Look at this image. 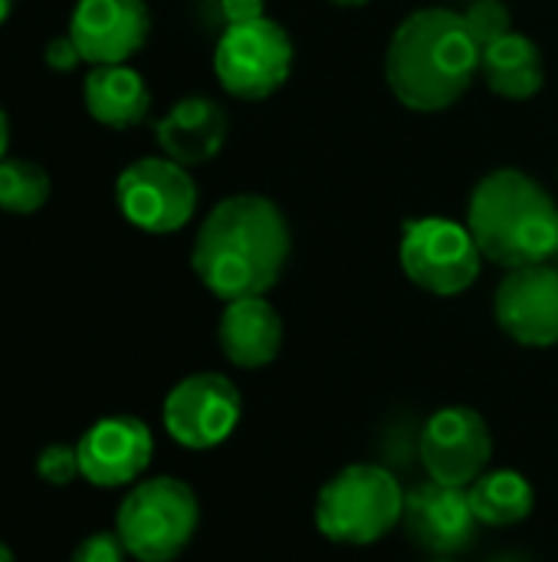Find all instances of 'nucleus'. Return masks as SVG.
Here are the masks:
<instances>
[{
	"label": "nucleus",
	"instance_id": "1",
	"mask_svg": "<svg viewBox=\"0 0 558 562\" xmlns=\"http://www.w3.org/2000/svg\"><path fill=\"white\" fill-rule=\"evenodd\" d=\"M293 234L276 201L263 194L224 198L201 224L191 267L197 280L224 303L266 296L289 260Z\"/></svg>",
	"mask_w": 558,
	"mask_h": 562
},
{
	"label": "nucleus",
	"instance_id": "2",
	"mask_svg": "<svg viewBox=\"0 0 558 562\" xmlns=\"http://www.w3.org/2000/svg\"><path fill=\"white\" fill-rule=\"evenodd\" d=\"M480 43L464 13L447 7L414 10L398 23L385 53L391 95L411 112H444L464 99L480 72Z\"/></svg>",
	"mask_w": 558,
	"mask_h": 562
},
{
	"label": "nucleus",
	"instance_id": "3",
	"mask_svg": "<svg viewBox=\"0 0 558 562\" xmlns=\"http://www.w3.org/2000/svg\"><path fill=\"white\" fill-rule=\"evenodd\" d=\"M558 207L553 194L520 168H497L477 181L467 204V227L483 260L520 270L556 254Z\"/></svg>",
	"mask_w": 558,
	"mask_h": 562
},
{
	"label": "nucleus",
	"instance_id": "4",
	"mask_svg": "<svg viewBox=\"0 0 558 562\" xmlns=\"http://www.w3.org/2000/svg\"><path fill=\"white\" fill-rule=\"evenodd\" d=\"M401 520L405 491L382 464H349L316 497V527L339 547H372Z\"/></svg>",
	"mask_w": 558,
	"mask_h": 562
},
{
	"label": "nucleus",
	"instance_id": "5",
	"mask_svg": "<svg viewBox=\"0 0 558 562\" xmlns=\"http://www.w3.org/2000/svg\"><path fill=\"white\" fill-rule=\"evenodd\" d=\"M197 524L201 504L178 477H151L135 484L115 514V533L128 557L138 562L178 560L191 547Z\"/></svg>",
	"mask_w": 558,
	"mask_h": 562
},
{
	"label": "nucleus",
	"instance_id": "6",
	"mask_svg": "<svg viewBox=\"0 0 558 562\" xmlns=\"http://www.w3.org/2000/svg\"><path fill=\"white\" fill-rule=\"evenodd\" d=\"M296 46L283 23L260 16L250 23H227L214 49V72L224 92L243 102L270 99L293 72Z\"/></svg>",
	"mask_w": 558,
	"mask_h": 562
},
{
	"label": "nucleus",
	"instance_id": "7",
	"mask_svg": "<svg viewBox=\"0 0 558 562\" xmlns=\"http://www.w3.org/2000/svg\"><path fill=\"white\" fill-rule=\"evenodd\" d=\"M401 270L434 296H460L480 277L483 254L467 224L447 217H411L401 224Z\"/></svg>",
	"mask_w": 558,
	"mask_h": 562
},
{
	"label": "nucleus",
	"instance_id": "8",
	"mask_svg": "<svg viewBox=\"0 0 558 562\" xmlns=\"http://www.w3.org/2000/svg\"><path fill=\"white\" fill-rule=\"evenodd\" d=\"M115 204L132 227L145 234H174L197 211V184L184 165L145 155L122 168Z\"/></svg>",
	"mask_w": 558,
	"mask_h": 562
},
{
	"label": "nucleus",
	"instance_id": "9",
	"mask_svg": "<svg viewBox=\"0 0 558 562\" xmlns=\"http://www.w3.org/2000/svg\"><path fill=\"white\" fill-rule=\"evenodd\" d=\"M243 415L240 389L220 372H197L181 379L161 408L164 431L187 451H210L224 445Z\"/></svg>",
	"mask_w": 558,
	"mask_h": 562
},
{
	"label": "nucleus",
	"instance_id": "10",
	"mask_svg": "<svg viewBox=\"0 0 558 562\" xmlns=\"http://www.w3.org/2000/svg\"><path fill=\"white\" fill-rule=\"evenodd\" d=\"M493 458V435L487 418L467 405L437 408L421 431V464L431 481L470 487Z\"/></svg>",
	"mask_w": 558,
	"mask_h": 562
},
{
	"label": "nucleus",
	"instance_id": "11",
	"mask_svg": "<svg viewBox=\"0 0 558 562\" xmlns=\"http://www.w3.org/2000/svg\"><path fill=\"white\" fill-rule=\"evenodd\" d=\"M497 326L520 346H558V270L533 263L510 270L493 296Z\"/></svg>",
	"mask_w": 558,
	"mask_h": 562
},
{
	"label": "nucleus",
	"instance_id": "12",
	"mask_svg": "<svg viewBox=\"0 0 558 562\" xmlns=\"http://www.w3.org/2000/svg\"><path fill=\"white\" fill-rule=\"evenodd\" d=\"M151 33V13L145 0H76L69 16V36L89 66L128 63Z\"/></svg>",
	"mask_w": 558,
	"mask_h": 562
},
{
	"label": "nucleus",
	"instance_id": "13",
	"mask_svg": "<svg viewBox=\"0 0 558 562\" xmlns=\"http://www.w3.org/2000/svg\"><path fill=\"white\" fill-rule=\"evenodd\" d=\"M79 471L95 487H125L135 484L155 454V438L141 418L109 415L95 422L76 445Z\"/></svg>",
	"mask_w": 558,
	"mask_h": 562
},
{
	"label": "nucleus",
	"instance_id": "14",
	"mask_svg": "<svg viewBox=\"0 0 558 562\" xmlns=\"http://www.w3.org/2000/svg\"><path fill=\"white\" fill-rule=\"evenodd\" d=\"M477 524L480 520L470 507L467 487L428 481L405 494V527L411 540L428 553L454 557L467 550Z\"/></svg>",
	"mask_w": 558,
	"mask_h": 562
},
{
	"label": "nucleus",
	"instance_id": "15",
	"mask_svg": "<svg viewBox=\"0 0 558 562\" xmlns=\"http://www.w3.org/2000/svg\"><path fill=\"white\" fill-rule=\"evenodd\" d=\"M227 112L207 99V95H187L168 109V115L155 125V138L164 151V158L194 168L207 165L220 155L227 142Z\"/></svg>",
	"mask_w": 558,
	"mask_h": 562
},
{
	"label": "nucleus",
	"instance_id": "16",
	"mask_svg": "<svg viewBox=\"0 0 558 562\" xmlns=\"http://www.w3.org/2000/svg\"><path fill=\"white\" fill-rule=\"evenodd\" d=\"M217 342L237 369H263L283 349V319L266 296H243L224 306Z\"/></svg>",
	"mask_w": 558,
	"mask_h": 562
},
{
	"label": "nucleus",
	"instance_id": "17",
	"mask_svg": "<svg viewBox=\"0 0 558 562\" xmlns=\"http://www.w3.org/2000/svg\"><path fill=\"white\" fill-rule=\"evenodd\" d=\"M82 105L105 128H132L145 122L151 109V89L128 63L92 66L82 82Z\"/></svg>",
	"mask_w": 558,
	"mask_h": 562
},
{
	"label": "nucleus",
	"instance_id": "18",
	"mask_svg": "<svg viewBox=\"0 0 558 562\" xmlns=\"http://www.w3.org/2000/svg\"><path fill=\"white\" fill-rule=\"evenodd\" d=\"M480 76L490 86V92H497L503 99H513V102L533 99L546 82L543 53L526 33L513 30L503 40H497V43H490L483 49Z\"/></svg>",
	"mask_w": 558,
	"mask_h": 562
},
{
	"label": "nucleus",
	"instance_id": "19",
	"mask_svg": "<svg viewBox=\"0 0 558 562\" xmlns=\"http://www.w3.org/2000/svg\"><path fill=\"white\" fill-rule=\"evenodd\" d=\"M470 507L477 514L480 524L487 527H513L523 524L533 507H536V491L529 484V477H523L520 471H483L470 487H467Z\"/></svg>",
	"mask_w": 558,
	"mask_h": 562
},
{
	"label": "nucleus",
	"instance_id": "20",
	"mask_svg": "<svg viewBox=\"0 0 558 562\" xmlns=\"http://www.w3.org/2000/svg\"><path fill=\"white\" fill-rule=\"evenodd\" d=\"M49 175L43 165L30 158H3L0 161V211L30 217L49 201Z\"/></svg>",
	"mask_w": 558,
	"mask_h": 562
},
{
	"label": "nucleus",
	"instance_id": "21",
	"mask_svg": "<svg viewBox=\"0 0 558 562\" xmlns=\"http://www.w3.org/2000/svg\"><path fill=\"white\" fill-rule=\"evenodd\" d=\"M464 20H467L474 40L480 43V49H487L490 43L513 33V13L503 0H470L464 10Z\"/></svg>",
	"mask_w": 558,
	"mask_h": 562
},
{
	"label": "nucleus",
	"instance_id": "22",
	"mask_svg": "<svg viewBox=\"0 0 558 562\" xmlns=\"http://www.w3.org/2000/svg\"><path fill=\"white\" fill-rule=\"evenodd\" d=\"M36 474L46 484H53V487L72 484L76 477H82V471H79V451L69 448V445H49V448H43L39 458H36Z\"/></svg>",
	"mask_w": 558,
	"mask_h": 562
},
{
	"label": "nucleus",
	"instance_id": "23",
	"mask_svg": "<svg viewBox=\"0 0 558 562\" xmlns=\"http://www.w3.org/2000/svg\"><path fill=\"white\" fill-rule=\"evenodd\" d=\"M72 562H128V550L118 533H92L76 547Z\"/></svg>",
	"mask_w": 558,
	"mask_h": 562
},
{
	"label": "nucleus",
	"instance_id": "24",
	"mask_svg": "<svg viewBox=\"0 0 558 562\" xmlns=\"http://www.w3.org/2000/svg\"><path fill=\"white\" fill-rule=\"evenodd\" d=\"M43 59H46V66L56 69V72H72V69L82 63V56H79V49H76V43H72L69 33H66V36H53V40L46 43V49H43Z\"/></svg>",
	"mask_w": 558,
	"mask_h": 562
},
{
	"label": "nucleus",
	"instance_id": "25",
	"mask_svg": "<svg viewBox=\"0 0 558 562\" xmlns=\"http://www.w3.org/2000/svg\"><path fill=\"white\" fill-rule=\"evenodd\" d=\"M220 13L227 23H250L266 16V7L263 0H220Z\"/></svg>",
	"mask_w": 558,
	"mask_h": 562
},
{
	"label": "nucleus",
	"instance_id": "26",
	"mask_svg": "<svg viewBox=\"0 0 558 562\" xmlns=\"http://www.w3.org/2000/svg\"><path fill=\"white\" fill-rule=\"evenodd\" d=\"M7 148H10V119L0 105V161L7 158Z\"/></svg>",
	"mask_w": 558,
	"mask_h": 562
},
{
	"label": "nucleus",
	"instance_id": "27",
	"mask_svg": "<svg viewBox=\"0 0 558 562\" xmlns=\"http://www.w3.org/2000/svg\"><path fill=\"white\" fill-rule=\"evenodd\" d=\"M10 10H13V0H0V26L10 20Z\"/></svg>",
	"mask_w": 558,
	"mask_h": 562
},
{
	"label": "nucleus",
	"instance_id": "28",
	"mask_svg": "<svg viewBox=\"0 0 558 562\" xmlns=\"http://www.w3.org/2000/svg\"><path fill=\"white\" fill-rule=\"evenodd\" d=\"M329 3H335V7H365L372 0H329Z\"/></svg>",
	"mask_w": 558,
	"mask_h": 562
},
{
	"label": "nucleus",
	"instance_id": "29",
	"mask_svg": "<svg viewBox=\"0 0 558 562\" xmlns=\"http://www.w3.org/2000/svg\"><path fill=\"white\" fill-rule=\"evenodd\" d=\"M0 562H13V553H10V547H3V543H0Z\"/></svg>",
	"mask_w": 558,
	"mask_h": 562
},
{
	"label": "nucleus",
	"instance_id": "30",
	"mask_svg": "<svg viewBox=\"0 0 558 562\" xmlns=\"http://www.w3.org/2000/svg\"><path fill=\"white\" fill-rule=\"evenodd\" d=\"M556 254H558V224H556Z\"/></svg>",
	"mask_w": 558,
	"mask_h": 562
},
{
	"label": "nucleus",
	"instance_id": "31",
	"mask_svg": "<svg viewBox=\"0 0 558 562\" xmlns=\"http://www.w3.org/2000/svg\"><path fill=\"white\" fill-rule=\"evenodd\" d=\"M437 562H451V560H437Z\"/></svg>",
	"mask_w": 558,
	"mask_h": 562
}]
</instances>
